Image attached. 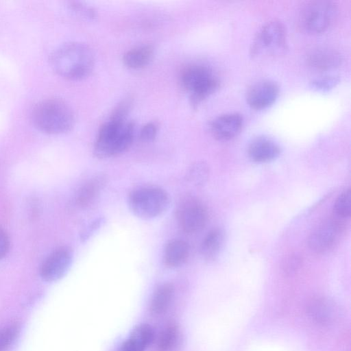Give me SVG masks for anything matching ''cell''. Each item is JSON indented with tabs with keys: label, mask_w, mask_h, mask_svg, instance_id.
Instances as JSON below:
<instances>
[{
	"label": "cell",
	"mask_w": 351,
	"mask_h": 351,
	"mask_svg": "<svg viewBox=\"0 0 351 351\" xmlns=\"http://www.w3.org/2000/svg\"><path fill=\"white\" fill-rule=\"evenodd\" d=\"M51 64L62 77L69 80H82L89 75L94 68V53L83 43H66L53 52Z\"/></svg>",
	"instance_id": "6da1fadb"
},
{
	"label": "cell",
	"mask_w": 351,
	"mask_h": 351,
	"mask_svg": "<svg viewBox=\"0 0 351 351\" xmlns=\"http://www.w3.org/2000/svg\"><path fill=\"white\" fill-rule=\"evenodd\" d=\"M31 118L38 130L51 134L69 131L75 121L71 108L58 98H49L38 102L32 110Z\"/></svg>",
	"instance_id": "7a4b0ae2"
},
{
	"label": "cell",
	"mask_w": 351,
	"mask_h": 351,
	"mask_svg": "<svg viewBox=\"0 0 351 351\" xmlns=\"http://www.w3.org/2000/svg\"><path fill=\"white\" fill-rule=\"evenodd\" d=\"M134 135L133 122L110 119L99 130L93 153L99 158H108L121 154L130 147Z\"/></svg>",
	"instance_id": "3957f363"
},
{
	"label": "cell",
	"mask_w": 351,
	"mask_h": 351,
	"mask_svg": "<svg viewBox=\"0 0 351 351\" xmlns=\"http://www.w3.org/2000/svg\"><path fill=\"white\" fill-rule=\"evenodd\" d=\"M128 203L136 216L143 219H152L166 212L170 204V197L160 187L145 186L132 191Z\"/></svg>",
	"instance_id": "277c9868"
},
{
	"label": "cell",
	"mask_w": 351,
	"mask_h": 351,
	"mask_svg": "<svg viewBox=\"0 0 351 351\" xmlns=\"http://www.w3.org/2000/svg\"><path fill=\"white\" fill-rule=\"evenodd\" d=\"M182 87L190 93L191 104L195 107L212 95L219 86V80L213 70L202 64H193L180 73Z\"/></svg>",
	"instance_id": "5b68a950"
},
{
	"label": "cell",
	"mask_w": 351,
	"mask_h": 351,
	"mask_svg": "<svg viewBox=\"0 0 351 351\" xmlns=\"http://www.w3.org/2000/svg\"><path fill=\"white\" fill-rule=\"evenodd\" d=\"M337 8L335 3L327 0L305 3L299 12V23L306 32L319 34L325 32L335 21Z\"/></svg>",
	"instance_id": "8992f818"
},
{
	"label": "cell",
	"mask_w": 351,
	"mask_h": 351,
	"mask_svg": "<svg viewBox=\"0 0 351 351\" xmlns=\"http://www.w3.org/2000/svg\"><path fill=\"white\" fill-rule=\"evenodd\" d=\"M287 34L284 25L273 20L264 24L253 40L251 53L257 56L278 53L285 49Z\"/></svg>",
	"instance_id": "52a82bcc"
},
{
	"label": "cell",
	"mask_w": 351,
	"mask_h": 351,
	"mask_svg": "<svg viewBox=\"0 0 351 351\" xmlns=\"http://www.w3.org/2000/svg\"><path fill=\"white\" fill-rule=\"evenodd\" d=\"M343 230L342 219L337 217L327 219L311 233L308 240V246L316 253L328 252L339 242Z\"/></svg>",
	"instance_id": "ba28073f"
},
{
	"label": "cell",
	"mask_w": 351,
	"mask_h": 351,
	"mask_svg": "<svg viewBox=\"0 0 351 351\" xmlns=\"http://www.w3.org/2000/svg\"><path fill=\"white\" fill-rule=\"evenodd\" d=\"M176 218L182 230L191 234L198 232L204 228L208 215L202 202L194 198L187 197L178 205Z\"/></svg>",
	"instance_id": "9c48e42d"
},
{
	"label": "cell",
	"mask_w": 351,
	"mask_h": 351,
	"mask_svg": "<svg viewBox=\"0 0 351 351\" xmlns=\"http://www.w3.org/2000/svg\"><path fill=\"white\" fill-rule=\"evenodd\" d=\"M73 261L72 250L60 247L51 252L44 261L40 275L47 281H55L62 278L69 269Z\"/></svg>",
	"instance_id": "30bf717a"
},
{
	"label": "cell",
	"mask_w": 351,
	"mask_h": 351,
	"mask_svg": "<svg viewBox=\"0 0 351 351\" xmlns=\"http://www.w3.org/2000/svg\"><path fill=\"white\" fill-rule=\"evenodd\" d=\"M278 92L276 83L269 80H263L255 82L248 88L246 99L252 108L264 109L275 101Z\"/></svg>",
	"instance_id": "8fae6325"
},
{
	"label": "cell",
	"mask_w": 351,
	"mask_h": 351,
	"mask_svg": "<svg viewBox=\"0 0 351 351\" xmlns=\"http://www.w3.org/2000/svg\"><path fill=\"white\" fill-rule=\"evenodd\" d=\"M243 119L236 112L226 113L215 118L210 123L213 136L220 141H228L235 137L241 131Z\"/></svg>",
	"instance_id": "7c38bea8"
},
{
	"label": "cell",
	"mask_w": 351,
	"mask_h": 351,
	"mask_svg": "<svg viewBox=\"0 0 351 351\" xmlns=\"http://www.w3.org/2000/svg\"><path fill=\"white\" fill-rule=\"evenodd\" d=\"M155 337L153 327L146 323L135 326L117 351H145Z\"/></svg>",
	"instance_id": "4fadbf2b"
},
{
	"label": "cell",
	"mask_w": 351,
	"mask_h": 351,
	"mask_svg": "<svg viewBox=\"0 0 351 351\" xmlns=\"http://www.w3.org/2000/svg\"><path fill=\"white\" fill-rule=\"evenodd\" d=\"M250 158L256 162L263 163L276 159L280 154V148L272 139L259 136L254 138L248 145Z\"/></svg>",
	"instance_id": "5bb4252c"
},
{
	"label": "cell",
	"mask_w": 351,
	"mask_h": 351,
	"mask_svg": "<svg viewBox=\"0 0 351 351\" xmlns=\"http://www.w3.org/2000/svg\"><path fill=\"white\" fill-rule=\"evenodd\" d=\"M306 60L313 69L326 71L337 67L341 64V56L334 49L319 47L308 52Z\"/></svg>",
	"instance_id": "9a60e30c"
},
{
	"label": "cell",
	"mask_w": 351,
	"mask_h": 351,
	"mask_svg": "<svg viewBox=\"0 0 351 351\" xmlns=\"http://www.w3.org/2000/svg\"><path fill=\"white\" fill-rule=\"evenodd\" d=\"M174 293V286L170 282L158 286L151 298L149 304V313L154 316L165 313L171 304Z\"/></svg>",
	"instance_id": "2e32d148"
},
{
	"label": "cell",
	"mask_w": 351,
	"mask_h": 351,
	"mask_svg": "<svg viewBox=\"0 0 351 351\" xmlns=\"http://www.w3.org/2000/svg\"><path fill=\"white\" fill-rule=\"evenodd\" d=\"M106 184V178L95 176L87 181L78 190L75 201L79 207L86 208L92 205L99 197Z\"/></svg>",
	"instance_id": "e0dca14e"
},
{
	"label": "cell",
	"mask_w": 351,
	"mask_h": 351,
	"mask_svg": "<svg viewBox=\"0 0 351 351\" xmlns=\"http://www.w3.org/2000/svg\"><path fill=\"white\" fill-rule=\"evenodd\" d=\"M189 255L188 243L182 239L169 241L164 251V263L167 267L176 268L184 264Z\"/></svg>",
	"instance_id": "ac0fdd59"
},
{
	"label": "cell",
	"mask_w": 351,
	"mask_h": 351,
	"mask_svg": "<svg viewBox=\"0 0 351 351\" xmlns=\"http://www.w3.org/2000/svg\"><path fill=\"white\" fill-rule=\"evenodd\" d=\"M154 49L151 45H143L128 50L123 57L124 64L132 69H142L153 59Z\"/></svg>",
	"instance_id": "d6986e66"
},
{
	"label": "cell",
	"mask_w": 351,
	"mask_h": 351,
	"mask_svg": "<svg viewBox=\"0 0 351 351\" xmlns=\"http://www.w3.org/2000/svg\"><path fill=\"white\" fill-rule=\"evenodd\" d=\"M224 242V232L219 228L210 230L204 238L200 252L206 261L214 260L219 254Z\"/></svg>",
	"instance_id": "ffe728a7"
},
{
	"label": "cell",
	"mask_w": 351,
	"mask_h": 351,
	"mask_svg": "<svg viewBox=\"0 0 351 351\" xmlns=\"http://www.w3.org/2000/svg\"><path fill=\"white\" fill-rule=\"evenodd\" d=\"M179 328L176 323H168L161 330L157 341L159 351H171L176 346L179 338Z\"/></svg>",
	"instance_id": "44dd1931"
},
{
	"label": "cell",
	"mask_w": 351,
	"mask_h": 351,
	"mask_svg": "<svg viewBox=\"0 0 351 351\" xmlns=\"http://www.w3.org/2000/svg\"><path fill=\"white\" fill-rule=\"evenodd\" d=\"M335 216L341 219L348 218L351 213V191L348 188L343 191L334 204Z\"/></svg>",
	"instance_id": "7402d4cb"
},
{
	"label": "cell",
	"mask_w": 351,
	"mask_h": 351,
	"mask_svg": "<svg viewBox=\"0 0 351 351\" xmlns=\"http://www.w3.org/2000/svg\"><path fill=\"white\" fill-rule=\"evenodd\" d=\"M208 167L206 163L198 162L193 165L188 173V179L195 186L205 183L208 176Z\"/></svg>",
	"instance_id": "603a6c76"
},
{
	"label": "cell",
	"mask_w": 351,
	"mask_h": 351,
	"mask_svg": "<svg viewBox=\"0 0 351 351\" xmlns=\"http://www.w3.org/2000/svg\"><path fill=\"white\" fill-rule=\"evenodd\" d=\"M20 327L18 324L9 325L0 330V351H6L18 336Z\"/></svg>",
	"instance_id": "cb8c5ba5"
},
{
	"label": "cell",
	"mask_w": 351,
	"mask_h": 351,
	"mask_svg": "<svg viewBox=\"0 0 351 351\" xmlns=\"http://www.w3.org/2000/svg\"><path fill=\"white\" fill-rule=\"evenodd\" d=\"M328 304L324 300H317L311 306V314L317 321L326 322L330 317L331 313H328Z\"/></svg>",
	"instance_id": "d4e9b609"
},
{
	"label": "cell",
	"mask_w": 351,
	"mask_h": 351,
	"mask_svg": "<svg viewBox=\"0 0 351 351\" xmlns=\"http://www.w3.org/2000/svg\"><path fill=\"white\" fill-rule=\"evenodd\" d=\"M339 80L335 76H323L313 80L311 86L317 90L327 91L335 87Z\"/></svg>",
	"instance_id": "484cf974"
},
{
	"label": "cell",
	"mask_w": 351,
	"mask_h": 351,
	"mask_svg": "<svg viewBox=\"0 0 351 351\" xmlns=\"http://www.w3.org/2000/svg\"><path fill=\"white\" fill-rule=\"evenodd\" d=\"M132 100L126 98L122 100L113 110L110 119L119 121L127 120L126 117L131 108Z\"/></svg>",
	"instance_id": "4316f807"
},
{
	"label": "cell",
	"mask_w": 351,
	"mask_h": 351,
	"mask_svg": "<svg viewBox=\"0 0 351 351\" xmlns=\"http://www.w3.org/2000/svg\"><path fill=\"white\" fill-rule=\"evenodd\" d=\"M71 7L75 12L83 18L93 20L97 16L96 12L93 8L82 3L72 2Z\"/></svg>",
	"instance_id": "83f0119b"
},
{
	"label": "cell",
	"mask_w": 351,
	"mask_h": 351,
	"mask_svg": "<svg viewBox=\"0 0 351 351\" xmlns=\"http://www.w3.org/2000/svg\"><path fill=\"white\" fill-rule=\"evenodd\" d=\"M157 132V124L154 122H149L141 128L140 132V138L145 142L152 141L155 138Z\"/></svg>",
	"instance_id": "f1b7e54d"
},
{
	"label": "cell",
	"mask_w": 351,
	"mask_h": 351,
	"mask_svg": "<svg viewBox=\"0 0 351 351\" xmlns=\"http://www.w3.org/2000/svg\"><path fill=\"white\" fill-rule=\"evenodd\" d=\"M10 247V241L6 232L0 228V260L8 253Z\"/></svg>",
	"instance_id": "f546056e"
}]
</instances>
